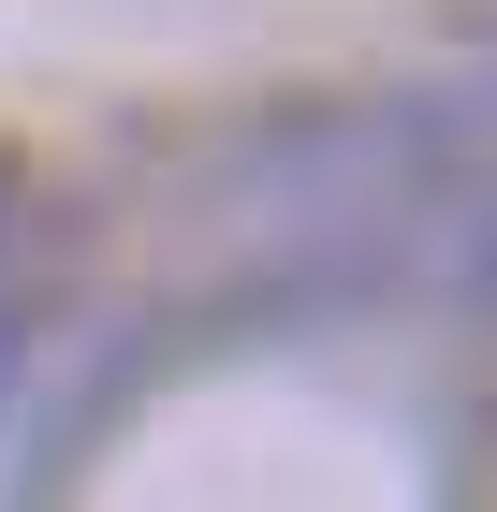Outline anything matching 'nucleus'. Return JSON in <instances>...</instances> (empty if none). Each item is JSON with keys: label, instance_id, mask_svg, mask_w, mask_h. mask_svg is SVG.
Listing matches in <instances>:
<instances>
[{"label": "nucleus", "instance_id": "f257e3e1", "mask_svg": "<svg viewBox=\"0 0 497 512\" xmlns=\"http://www.w3.org/2000/svg\"><path fill=\"white\" fill-rule=\"evenodd\" d=\"M483 293H497V249H483Z\"/></svg>", "mask_w": 497, "mask_h": 512}]
</instances>
